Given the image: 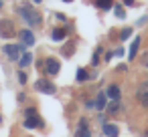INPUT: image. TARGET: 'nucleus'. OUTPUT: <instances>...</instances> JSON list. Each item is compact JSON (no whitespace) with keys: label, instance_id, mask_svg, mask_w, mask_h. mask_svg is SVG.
<instances>
[{"label":"nucleus","instance_id":"obj_24","mask_svg":"<svg viewBox=\"0 0 148 137\" xmlns=\"http://www.w3.org/2000/svg\"><path fill=\"white\" fill-rule=\"evenodd\" d=\"M0 123H2V117H0Z\"/></svg>","mask_w":148,"mask_h":137},{"label":"nucleus","instance_id":"obj_26","mask_svg":"<svg viewBox=\"0 0 148 137\" xmlns=\"http://www.w3.org/2000/svg\"><path fill=\"white\" fill-rule=\"evenodd\" d=\"M65 2H71V0H65Z\"/></svg>","mask_w":148,"mask_h":137},{"label":"nucleus","instance_id":"obj_6","mask_svg":"<svg viewBox=\"0 0 148 137\" xmlns=\"http://www.w3.org/2000/svg\"><path fill=\"white\" fill-rule=\"evenodd\" d=\"M45 71H47L49 75H57V73H59V61L49 59V61L45 63Z\"/></svg>","mask_w":148,"mask_h":137},{"label":"nucleus","instance_id":"obj_3","mask_svg":"<svg viewBox=\"0 0 148 137\" xmlns=\"http://www.w3.org/2000/svg\"><path fill=\"white\" fill-rule=\"evenodd\" d=\"M41 125H43V121L37 117V111H35V109H27V121H25V127L33 129V127H41Z\"/></svg>","mask_w":148,"mask_h":137},{"label":"nucleus","instance_id":"obj_11","mask_svg":"<svg viewBox=\"0 0 148 137\" xmlns=\"http://www.w3.org/2000/svg\"><path fill=\"white\" fill-rule=\"evenodd\" d=\"M138 47H140V36H136V38L132 40V47H130V61L136 57V53H138Z\"/></svg>","mask_w":148,"mask_h":137},{"label":"nucleus","instance_id":"obj_14","mask_svg":"<svg viewBox=\"0 0 148 137\" xmlns=\"http://www.w3.org/2000/svg\"><path fill=\"white\" fill-rule=\"evenodd\" d=\"M95 105H97V109H103V107H106V95H103V93H99V95H97Z\"/></svg>","mask_w":148,"mask_h":137},{"label":"nucleus","instance_id":"obj_1","mask_svg":"<svg viewBox=\"0 0 148 137\" xmlns=\"http://www.w3.org/2000/svg\"><path fill=\"white\" fill-rule=\"evenodd\" d=\"M16 12H18V14L27 20V24H31V26H37V24L41 22V16H39L37 12H33V8H29V6H21Z\"/></svg>","mask_w":148,"mask_h":137},{"label":"nucleus","instance_id":"obj_18","mask_svg":"<svg viewBox=\"0 0 148 137\" xmlns=\"http://www.w3.org/2000/svg\"><path fill=\"white\" fill-rule=\"evenodd\" d=\"M85 79H87V73H85L83 69H79V71H77V81H85Z\"/></svg>","mask_w":148,"mask_h":137},{"label":"nucleus","instance_id":"obj_16","mask_svg":"<svg viewBox=\"0 0 148 137\" xmlns=\"http://www.w3.org/2000/svg\"><path fill=\"white\" fill-rule=\"evenodd\" d=\"M18 65H21V67H29V65H31V55H23V59H21Z\"/></svg>","mask_w":148,"mask_h":137},{"label":"nucleus","instance_id":"obj_2","mask_svg":"<svg viewBox=\"0 0 148 137\" xmlns=\"http://www.w3.org/2000/svg\"><path fill=\"white\" fill-rule=\"evenodd\" d=\"M16 34V28H14V22L4 18V20H0V36H4V38H10Z\"/></svg>","mask_w":148,"mask_h":137},{"label":"nucleus","instance_id":"obj_5","mask_svg":"<svg viewBox=\"0 0 148 137\" xmlns=\"http://www.w3.org/2000/svg\"><path fill=\"white\" fill-rule=\"evenodd\" d=\"M35 87H37V91L47 93V95H53V93L57 91V89H55V85H53V83H49V81H45V79L37 81V83H35Z\"/></svg>","mask_w":148,"mask_h":137},{"label":"nucleus","instance_id":"obj_8","mask_svg":"<svg viewBox=\"0 0 148 137\" xmlns=\"http://www.w3.org/2000/svg\"><path fill=\"white\" fill-rule=\"evenodd\" d=\"M103 131H106V135L108 137H118V125H112V123H106L103 125Z\"/></svg>","mask_w":148,"mask_h":137},{"label":"nucleus","instance_id":"obj_7","mask_svg":"<svg viewBox=\"0 0 148 137\" xmlns=\"http://www.w3.org/2000/svg\"><path fill=\"white\" fill-rule=\"evenodd\" d=\"M18 36H21V40H23V45H25V47H31V45L35 43V36H33V32H31V30H21V34H18Z\"/></svg>","mask_w":148,"mask_h":137},{"label":"nucleus","instance_id":"obj_13","mask_svg":"<svg viewBox=\"0 0 148 137\" xmlns=\"http://www.w3.org/2000/svg\"><path fill=\"white\" fill-rule=\"evenodd\" d=\"M95 4H97V8L108 10V8H112V6H114V0H95Z\"/></svg>","mask_w":148,"mask_h":137},{"label":"nucleus","instance_id":"obj_17","mask_svg":"<svg viewBox=\"0 0 148 137\" xmlns=\"http://www.w3.org/2000/svg\"><path fill=\"white\" fill-rule=\"evenodd\" d=\"M130 34H132V28H124V30H122V34H120V38H122V40H126V38H130Z\"/></svg>","mask_w":148,"mask_h":137},{"label":"nucleus","instance_id":"obj_25","mask_svg":"<svg viewBox=\"0 0 148 137\" xmlns=\"http://www.w3.org/2000/svg\"><path fill=\"white\" fill-rule=\"evenodd\" d=\"M35 2H41V0H35Z\"/></svg>","mask_w":148,"mask_h":137},{"label":"nucleus","instance_id":"obj_21","mask_svg":"<svg viewBox=\"0 0 148 137\" xmlns=\"http://www.w3.org/2000/svg\"><path fill=\"white\" fill-rule=\"evenodd\" d=\"M18 81H21V83H27V75H25V73H18Z\"/></svg>","mask_w":148,"mask_h":137},{"label":"nucleus","instance_id":"obj_9","mask_svg":"<svg viewBox=\"0 0 148 137\" xmlns=\"http://www.w3.org/2000/svg\"><path fill=\"white\" fill-rule=\"evenodd\" d=\"M108 97H110L112 101H118V99H120V89H118V85H110V87H108Z\"/></svg>","mask_w":148,"mask_h":137},{"label":"nucleus","instance_id":"obj_4","mask_svg":"<svg viewBox=\"0 0 148 137\" xmlns=\"http://www.w3.org/2000/svg\"><path fill=\"white\" fill-rule=\"evenodd\" d=\"M23 47H25V45H6V47H4V53L8 55V59L16 61V59L21 57V53H23Z\"/></svg>","mask_w":148,"mask_h":137},{"label":"nucleus","instance_id":"obj_12","mask_svg":"<svg viewBox=\"0 0 148 137\" xmlns=\"http://www.w3.org/2000/svg\"><path fill=\"white\" fill-rule=\"evenodd\" d=\"M77 137H89V131H87V121L83 119L79 123V131H77Z\"/></svg>","mask_w":148,"mask_h":137},{"label":"nucleus","instance_id":"obj_23","mask_svg":"<svg viewBox=\"0 0 148 137\" xmlns=\"http://www.w3.org/2000/svg\"><path fill=\"white\" fill-rule=\"evenodd\" d=\"M124 2H126V4H132V2H134V0H124Z\"/></svg>","mask_w":148,"mask_h":137},{"label":"nucleus","instance_id":"obj_10","mask_svg":"<svg viewBox=\"0 0 148 137\" xmlns=\"http://www.w3.org/2000/svg\"><path fill=\"white\" fill-rule=\"evenodd\" d=\"M136 97H138V99H144V97H148V81L140 83V87H138V93H136Z\"/></svg>","mask_w":148,"mask_h":137},{"label":"nucleus","instance_id":"obj_20","mask_svg":"<svg viewBox=\"0 0 148 137\" xmlns=\"http://www.w3.org/2000/svg\"><path fill=\"white\" fill-rule=\"evenodd\" d=\"M114 12L118 14V18H124V8L122 6H114Z\"/></svg>","mask_w":148,"mask_h":137},{"label":"nucleus","instance_id":"obj_22","mask_svg":"<svg viewBox=\"0 0 148 137\" xmlns=\"http://www.w3.org/2000/svg\"><path fill=\"white\" fill-rule=\"evenodd\" d=\"M140 103H142V107H144V109H148V97H144V99H140Z\"/></svg>","mask_w":148,"mask_h":137},{"label":"nucleus","instance_id":"obj_19","mask_svg":"<svg viewBox=\"0 0 148 137\" xmlns=\"http://www.w3.org/2000/svg\"><path fill=\"white\" fill-rule=\"evenodd\" d=\"M140 63H142V67H146V69H148V51H144V55H142Z\"/></svg>","mask_w":148,"mask_h":137},{"label":"nucleus","instance_id":"obj_15","mask_svg":"<svg viewBox=\"0 0 148 137\" xmlns=\"http://www.w3.org/2000/svg\"><path fill=\"white\" fill-rule=\"evenodd\" d=\"M53 38H55V40H63V38H65V30H63V28H57V30L53 32Z\"/></svg>","mask_w":148,"mask_h":137}]
</instances>
